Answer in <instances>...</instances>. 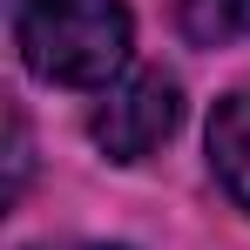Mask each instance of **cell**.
Returning <instances> with one entry per match:
<instances>
[{"instance_id": "cell-1", "label": "cell", "mask_w": 250, "mask_h": 250, "mask_svg": "<svg viewBox=\"0 0 250 250\" xmlns=\"http://www.w3.org/2000/svg\"><path fill=\"white\" fill-rule=\"evenodd\" d=\"M14 47L54 88H108L128 68L135 21L122 0H14Z\"/></svg>"}, {"instance_id": "cell-2", "label": "cell", "mask_w": 250, "mask_h": 250, "mask_svg": "<svg viewBox=\"0 0 250 250\" xmlns=\"http://www.w3.org/2000/svg\"><path fill=\"white\" fill-rule=\"evenodd\" d=\"M183 122V88L169 82L163 68H142L102 95V108L88 115V135L108 163H142L149 149H163Z\"/></svg>"}, {"instance_id": "cell-3", "label": "cell", "mask_w": 250, "mask_h": 250, "mask_svg": "<svg viewBox=\"0 0 250 250\" xmlns=\"http://www.w3.org/2000/svg\"><path fill=\"white\" fill-rule=\"evenodd\" d=\"M209 169L250 209V88H237V95L216 102V115H209Z\"/></svg>"}, {"instance_id": "cell-4", "label": "cell", "mask_w": 250, "mask_h": 250, "mask_svg": "<svg viewBox=\"0 0 250 250\" xmlns=\"http://www.w3.org/2000/svg\"><path fill=\"white\" fill-rule=\"evenodd\" d=\"M176 27L196 47L250 41V0H176Z\"/></svg>"}, {"instance_id": "cell-5", "label": "cell", "mask_w": 250, "mask_h": 250, "mask_svg": "<svg viewBox=\"0 0 250 250\" xmlns=\"http://www.w3.org/2000/svg\"><path fill=\"white\" fill-rule=\"evenodd\" d=\"M61 250H122V244H61Z\"/></svg>"}]
</instances>
